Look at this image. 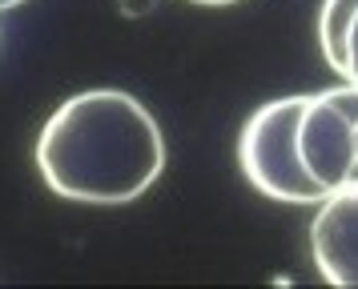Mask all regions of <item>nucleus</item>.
<instances>
[{
  "label": "nucleus",
  "instance_id": "6e6552de",
  "mask_svg": "<svg viewBox=\"0 0 358 289\" xmlns=\"http://www.w3.org/2000/svg\"><path fill=\"white\" fill-rule=\"evenodd\" d=\"M17 4H24V0H0V13H4V8H17Z\"/></svg>",
  "mask_w": 358,
  "mask_h": 289
},
{
  "label": "nucleus",
  "instance_id": "1a4fd4ad",
  "mask_svg": "<svg viewBox=\"0 0 358 289\" xmlns=\"http://www.w3.org/2000/svg\"><path fill=\"white\" fill-rule=\"evenodd\" d=\"M355 149H358V117H355Z\"/></svg>",
  "mask_w": 358,
  "mask_h": 289
},
{
  "label": "nucleus",
  "instance_id": "f03ea898",
  "mask_svg": "<svg viewBox=\"0 0 358 289\" xmlns=\"http://www.w3.org/2000/svg\"><path fill=\"white\" fill-rule=\"evenodd\" d=\"M306 96H278L266 101L238 137V161L250 185L286 205H318L330 193L302 169L298 157V117Z\"/></svg>",
  "mask_w": 358,
  "mask_h": 289
},
{
  "label": "nucleus",
  "instance_id": "423d86ee",
  "mask_svg": "<svg viewBox=\"0 0 358 289\" xmlns=\"http://www.w3.org/2000/svg\"><path fill=\"white\" fill-rule=\"evenodd\" d=\"M342 80L358 84V13L346 29V61H342Z\"/></svg>",
  "mask_w": 358,
  "mask_h": 289
},
{
  "label": "nucleus",
  "instance_id": "20e7f679",
  "mask_svg": "<svg viewBox=\"0 0 358 289\" xmlns=\"http://www.w3.org/2000/svg\"><path fill=\"white\" fill-rule=\"evenodd\" d=\"M310 253L330 286L358 289V181L318 201L310 225Z\"/></svg>",
  "mask_w": 358,
  "mask_h": 289
},
{
  "label": "nucleus",
  "instance_id": "7ed1b4c3",
  "mask_svg": "<svg viewBox=\"0 0 358 289\" xmlns=\"http://www.w3.org/2000/svg\"><path fill=\"white\" fill-rule=\"evenodd\" d=\"M355 117H358V84L342 80L338 89L310 93L298 117V157L326 193H338L358 181V149H355Z\"/></svg>",
  "mask_w": 358,
  "mask_h": 289
},
{
  "label": "nucleus",
  "instance_id": "39448f33",
  "mask_svg": "<svg viewBox=\"0 0 358 289\" xmlns=\"http://www.w3.org/2000/svg\"><path fill=\"white\" fill-rule=\"evenodd\" d=\"M358 13V0H322L318 13V45H322L326 64L342 77V61H346V29Z\"/></svg>",
  "mask_w": 358,
  "mask_h": 289
},
{
  "label": "nucleus",
  "instance_id": "0eeeda50",
  "mask_svg": "<svg viewBox=\"0 0 358 289\" xmlns=\"http://www.w3.org/2000/svg\"><path fill=\"white\" fill-rule=\"evenodd\" d=\"M194 4H206V8H229V4H238V0H194Z\"/></svg>",
  "mask_w": 358,
  "mask_h": 289
},
{
  "label": "nucleus",
  "instance_id": "f257e3e1",
  "mask_svg": "<svg viewBox=\"0 0 358 289\" xmlns=\"http://www.w3.org/2000/svg\"><path fill=\"white\" fill-rule=\"evenodd\" d=\"M165 169L157 117L121 89H89L61 101L36 137V173L57 197L125 205L145 197Z\"/></svg>",
  "mask_w": 358,
  "mask_h": 289
}]
</instances>
